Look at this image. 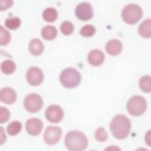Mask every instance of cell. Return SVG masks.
I'll return each mask as SVG.
<instances>
[{
	"mask_svg": "<svg viewBox=\"0 0 151 151\" xmlns=\"http://www.w3.org/2000/svg\"><path fill=\"white\" fill-rule=\"evenodd\" d=\"M139 88L145 93H151V76H143L138 81Z\"/></svg>",
	"mask_w": 151,
	"mask_h": 151,
	"instance_id": "15",
	"label": "cell"
},
{
	"mask_svg": "<svg viewBox=\"0 0 151 151\" xmlns=\"http://www.w3.org/2000/svg\"><path fill=\"white\" fill-rule=\"evenodd\" d=\"M104 151H122V150H120V147L117 146V145H110V146H107Z\"/></svg>",
	"mask_w": 151,
	"mask_h": 151,
	"instance_id": "24",
	"label": "cell"
},
{
	"mask_svg": "<svg viewBox=\"0 0 151 151\" xmlns=\"http://www.w3.org/2000/svg\"><path fill=\"white\" fill-rule=\"evenodd\" d=\"M31 51L34 54H40L42 52V44L40 41H38V40L32 41V44H31Z\"/></svg>",
	"mask_w": 151,
	"mask_h": 151,
	"instance_id": "21",
	"label": "cell"
},
{
	"mask_svg": "<svg viewBox=\"0 0 151 151\" xmlns=\"http://www.w3.org/2000/svg\"><path fill=\"white\" fill-rule=\"evenodd\" d=\"M96 34V27L93 25H85L80 28V35H83L84 38H91Z\"/></svg>",
	"mask_w": 151,
	"mask_h": 151,
	"instance_id": "16",
	"label": "cell"
},
{
	"mask_svg": "<svg viewBox=\"0 0 151 151\" xmlns=\"http://www.w3.org/2000/svg\"><path fill=\"white\" fill-rule=\"evenodd\" d=\"M105 51H106V53L107 54H110V55H118V54H120L122 53V51H123V44H122V41L120 40H118V39H111V40H109L107 42H106V45H105Z\"/></svg>",
	"mask_w": 151,
	"mask_h": 151,
	"instance_id": "10",
	"label": "cell"
},
{
	"mask_svg": "<svg viewBox=\"0 0 151 151\" xmlns=\"http://www.w3.org/2000/svg\"><path fill=\"white\" fill-rule=\"evenodd\" d=\"M65 145L70 151H84L88 145V140L83 132L70 131L65 137Z\"/></svg>",
	"mask_w": 151,
	"mask_h": 151,
	"instance_id": "2",
	"label": "cell"
},
{
	"mask_svg": "<svg viewBox=\"0 0 151 151\" xmlns=\"http://www.w3.org/2000/svg\"><path fill=\"white\" fill-rule=\"evenodd\" d=\"M110 130L112 136L117 139H125L130 134L131 122L124 114H117L112 118L110 123Z\"/></svg>",
	"mask_w": 151,
	"mask_h": 151,
	"instance_id": "1",
	"label": "cell"
},
{
	"mask_svg": "<svg viewBox=\"0 0 151 151\" xmlns=\"http://www.w3.org/2000/svg\"><path fill=\"white\" fill-rule=\"evenodd\" d=\"M28 74H29V76H28V80H29L31 84L38 85V84L41 83V80H42V73H41L40 70H38V68H32Z\"/></svg>",
	"mask_w": 151,
	"mask_h": 151,
	"instance_id": "13",
	"label": "cell"
},
{
	"mask_svg": "<svg viewBox=\"0 0 151 151\" xmlns=\"http://www.w3.org/2000/svg\"><path fill=\"white\" fill-rule=\"evenodd\" d=\"M60 29H61V33H63L64 35H70V34L73 33L74 27H73V24H72V22H70V21H64V22L61 24V26H60Z\"/></svg>",
	"mask_w": 151,
	"mask_h": 151,
	"instance_id": "18",
	"label": "cell"
},
{
	"mask_svg": "<svg viewBox=\"0 0 151 151\" xmlns=\"http://www.w3.org/2000/svg\"><path fill=\"white\" fill-rule=\"evenodd\" d=\"M57 17H58V13H57V11L54 9V8H47L45 12H44V18H45V20H47V21H54L55 19H57Z\"/></svg>",
	"mask_w": 151,
	"mask_h": 151,
	"instance_id": "20",
	"label": "cell"
},
{
	"mask_svg": "<svg viewBox=\"0 0 151 151\" xmlns=\"http://www.w3.org/2000/svg\"><path fill=\"white\" fill-rule=\"evenodd\" d=\"M5 139H6V137H5V134L2 133V130L0 129V144H2V143L5 142Z\"/></svg>",
	"mask_w": 151,
	"mask_h": 151,
	"instance_id": "25",
	"label": "cell"
},
{
	"mask_svg": "<svg viewBox=\"0 0 151 151\" xmlns=\"http://www.w3.org/2000/svg\"><path fill=\"white\" fill-rule=\"evenodd\" d=\"M138 34L142 38H145V39H150L151 38V19L144 20L138 26Z\"/></svg>",
	"mask_w": 151,
	"mask_h": 151,
	"instance_id": "12",
	"label": "cell"
},
{
	"mask_svg": "<svg viewBox=\"0 0 151 151\" xmlns=\"http://www.w3.org/2000/svg\"><path fill=\"white\" fill-rule=\"evenodd\" d=\"M76 17L81 21H88L93 17V7L90 2H80L76 7Z\"/></svg>",
	"mask_w": 151,
	"mask_h": 151,
	"instance_id": "6",
	"label": "cell"
},
{
	"mask_svg": "<svg viewBox=\"0 0 151 151\" xmlns=\"http://www.w3.org/2000/svg\"><path fill=\"white\" fill-rule=\"evenodd\" d=\"M63 117H64V111L60 106L52 105L46 111V118L51 123H59L63 119Z\"/></svg>",
	"mask_w": 151,
	"mask_h": 151,
	"instance_id": "8",
	"label": "cell"
},
{
	"mask_svg": "<svg viewBox=\"0 0 151 151\" xmlns=\"http://www.w3.org/2000/svg\"><path fill=\"white\" fill-rule=\"evenodd\" d=\"M26 129L28 131L29 134H33V136H37L40 133L41 129H42V123L39 120V119H29L27 122V125H26Z\"/></svg>",
	"mask_w": 151,
	"mask_h": 151,
	"instance_id": "11",
	"label": "cell"
},
{
	"mask_svg": "<svg viewBox=\"0 0 151 151\" xmlns=\"http://www.w3.org/2000/svg\"><path fill=\"white\" fill-rule=\"evenodd\" d=\"M145 143H146V145H149V146H151V130H149L146 133H145Z\"/></svg>",
	"mask_w": 151,
	"mask_h": 151,
	"instance_id": "23",
	"label": "cell"
},
{
	"mask_svg": "<svg viewBox=\"0 0 151 151\" xmlns=\"http://www.w3.org/2000/svg\"><path fill=\"white\" fill-rule=\"evenodd\" d=\"M80 80H81V76H80L79 71H77L76 68H72V67L64 70L60 74V81H61L63 86H65L66 88L77 87L80 84Z\"/></svg>",
	"mask_w": 151,
	"mask_h": 151,
	"instance_id": "5",
	"label": "cell"
},
{
	"mask_svg": "<svg viewBox=\"0 0 151 151\" xmlns=\"http://www.w3.org/2000/svg\"><path fill=\"white\" fill-rule=\"evenodd\" d=\"M143 17V9L137 4H129L122 11V19L127 25H134L139 22Z\"/></svg>",
	"mask_w": 151,
	"mask_h": 151,
	"instance_id": "3",
	"label": "cell"
},
{
	"mask_svg": "<svg viewBox=\"0 0 151 151\" xmlns=\"http://www.w3.org/2000/svg\"><path fill=\"white\" fill-rule=\"evenodd\" d=\"M92 151H96V150H92Z\"/></svg>",
	"mask_w": 151,
	"mask_h": 151,
	"instance_id": "27",
	"label": "cell"
},
{
	"mask_svg": "<svg viewBox=\"0 0 151 151\" xmlns=\"http://www.w3.org/2000/svg\"><path fill=\"white\" fill-rule=\"evenodd\" d=\"M42 35L45 39L47 40H53L55 37H57V29L52 26H47L42 29Z\"/></svg>",
	"mask_w": 151,
	"mask_h": 151,
	"instance_id": "17",
	"label": "cell"
},
{
	"mask_svg": "<svg viewBox=\"0 0 151 151\" xmlns=\"http://www.w3.org/2000/svg\"><path fill=\"white\" fill-rule=\"evenodd\" d=\"M147 109V103L144 97L142 96H132L127 104H126V110L131 116L138 117L142 116Z\"/></svg>",
	"mask_w": 151,
	"mask_h": 151,
	"instance_id": "4",
	"label": "cell"
},
{
	"mask_svg": "<svg viewBox=\"0 0 151 151\" xmlns=\"http://www.w3.org/2000/svg\"><path fill=\"white\" fill-rule=\"evenodd\" d=\"M20 129H21L20 124H19L18 122H15L14 124H11V125H9V127H8V132H9L11 134H17V133L20 131Z\"/></svg>",
	"mask_w": 151,
	"mask_h": 151,
	"instance_id": "22",
	"label": "cell"
},
{
	"mask_svg": "<svg viewBox=\"0 0 151 151\" xmlns=\"http://www.w3.org/2000/svg\"><path fill=\"white\" fill-rule=\"evenodd\" d=\"M136 151H149L147 149H145V147H139V149H137Z\"/></svg>",
	"mask_w": 151,
	"mask_h": 151,
	"instance_id": "26",
	"label": "cell"
},
{
	"mask_svg": "<svg viewBox=\"0 0 151 151\" xmlns=\"http://www.w3.org/2000/svg\"><path fill=\"white\" fill-rule=\"evenodd\" d=\"M27 103H31V104H26V107L32 112H35L41 107V99L39 97H37V96L29 97L27 99Z\"/></svg>",
	"mask_w": 151,
	"mask_h": 151,
	"instance_id": "14",
	"label": "cell"
},
{
	"mask_svg": "<svg viewBox=\"0 0 151 151\" xmlns=\"http://www.w3.org/2000/svg\"><path fill=\"white\" fill-rule=\"evenodd\" d=\"M61 138V129L58 126H50L46 129L45 134H44V139L47 144L53 145L57 144L59 142V139Z\"/></svg>",
	"mask_w": 151,
	"mask_h": 151,
	"instance_id": "7",
	"label": "cell"
},
{
	"mask_svg": "<svg viewBox=\"0 0 151 151\" xmlns=\"http://www.w3.org/2000/svg\"><path fill=\"white\" fill-rule=\"evenodd\" d=\"M94 138L98 140V142H105L107 138H109V134H107V132L105 131V129L104 127H98L97 130H96V133H94Z\"/></svg>",
	"mask_w": 151,
	"mask_h": 151,
	"instance_id": "19",
	"label": "cell"
},
{
	"mask_svg": "<svg viewBox=\"0 0 151 151\" xmlns=\"http://www.w3.org/2000/svg\"><path fill=\"white\" fill-rule=\"evenodd\" d=\"M104 60H105V55L104 52L100 50H92L87 54V61L91 66L98 67L104 63Z\"/></svg>",
	"mask_w": 151,
	"mask_h": 151,
	"instance_id": "9",
	"label": "cell"
}]
</instances>
